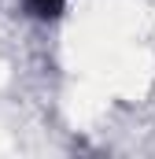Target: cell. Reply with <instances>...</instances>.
I'll return each mask as SVG.
<instances>
[{
	"mask_svg": "<svg viewBox=\"0 0 155 159\" xmlns=\"http://www.w3.org/2000/svg\"><path fill=\"white\" fill-rule=\"evenodd\" d=\"M63 4H67V0H26V7H30L33 15H41V19H55V15L63 11Z\"/></svg>",
	"mask_w": 155,
	"mask_h": 159,
	"instance_id": "cell-1",
	"label": "cell"
}]
</instances>
